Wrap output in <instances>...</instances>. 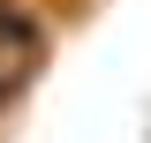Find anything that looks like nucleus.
Masks as SVG:
<instances>
[{
  "label": "nucleus",
  "mask_w": 151,
  "mask_h": 143,
  "mask_svg": "<svg viewBox=\"0 0 151 143\" xmlns=\"http://www.w3.org/2000/svg\"><path fill=\"white\" fill-rule=\"evenodd\" d=\"M30 83H38L30 68H8V60H0V121H8V113L23 106V90H30Z\"/></svg>",
  "instance_id": "obj_2"
},
{
  "label": "nucleus",
  "mask_w": 151,
  "mask_h": 143,
  "mask_svg": "<svg viewBox=\"0 0 151 143\" xmlns=\"http://www.w3.org/2000/svg\"><path fill=\"white\" fill-rule=\"evenodd\" d=\"M45 53H53V23H45V8H30V0H0V60L38 75Z\"/></svg>",
  "instance_id": "obj_1"
}]
</instances>
